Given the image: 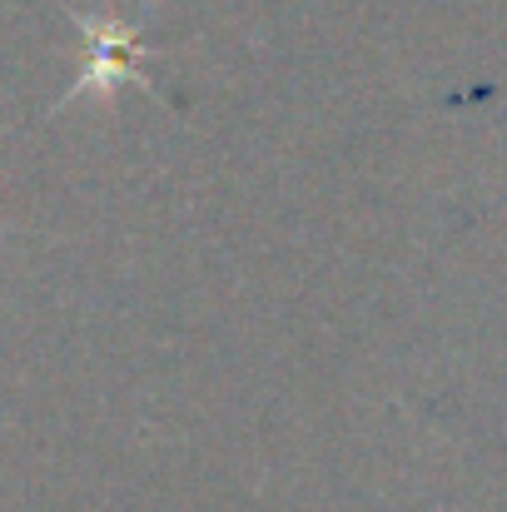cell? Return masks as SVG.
Masks as SVG:
<instances>
[{"label":"cell","mask_w":507,"mask_h":512,"mask_svg":"<svg viewBox=\"0 0 507 512\" xmlns=\"http://www.w3.org/2000/svg\"><path fill=\"white\" fill-rule=\"evenodd\" d=\"M70 20L85 35V70L60 95L55 115L70 110L75 100H110L120 85H140L145 95H155V75L145 70V60H150V45H145L150 10H140V15H115V10L110 15H85V10H70Z\"/></svg>","instance_id":"cell-1"}]
</instances>
